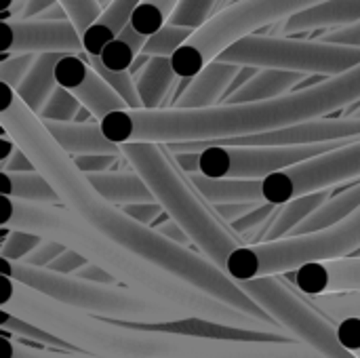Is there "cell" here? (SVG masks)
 Masks as SVG:
<instances>
[{
    "label": "cell",
    "instance_id": "43",
    "mask_svg": "<svg viewBox=\"0 0 360 358\" xmlns=\"http://www.w3.org/2000/svg\"><path fill=\"white\" fill-rule=\"evenodd\" d=\"M325 40L329 42H338V44H350V46H360V21L346 25V27H338L335 32L327 34Z\"/></svg>",
    "mask_w": 360,
    "mask_h": 358
},
{
    "label": "cell",
    "instance_id": "18",
    "mask_svg": "<svg viewBox=\"0 0 360 358\" xmlns=\"http://www.w3.org/2000/svg\"><path fill=\"white\" fill-rule=\"evenodd\" d=\"M91 184L97 188V192L108 198L110 203L122 207V205H135V203H154V194L148 188L146 179L129 165L122 171H103L89 175Z\"/></svg>",
    "mask_w": 360,
    "mask_h": 358
},
{
    "label": "cell",
    "instance_id": "20",
    "mask_svg": "<svg viewBox=\"0 0 360 358\" xmlns=\"http://www.w3.org/2000/svg\"><path fill=\"white\" fill-rule=\"evenodd\" d=\"M308 74L302 72H289V70H274V68H259L257 74L243 84L236 93H232L221 103H251V101H266L276 99L287 93H291L293 87H300V82Z\"/></svg>",
    "mask_w": 360,
    "mask_h": 358
},
{
    "label": "cell",
    "instance_id": "26",
    "mask_svg": "<svg viewBox=\"0 0 360 358\" xmlns=\"http://www.w3.org/2000/svg\"><path fill=\"white\" fill-rule=\"evenodd\" d=\"M148 36H143L141 32H137L133 27V23L129 21L118 36H114L101 51L99 59L103 61V65L112 72H124L131 68V63L137 59V55L141 53L143 44H146Z\"/></svg>",
    "mask_w": 360,
    "mask_h": 358
},
{
    "label": "cell",
    "instance_id": "30",
    "mask_svg": "<svg viewBox=\"0 0 360 358\" xmlns=\"http://www.w3.org/2000/svg\"><path fill=\"white\" fill-rule=\"evenodd\" d=\"M194 34V27L188 25H177V23H165L160 30H156L152 36H148L141 53L150 57H173V53L184 46L190 36Z\"/></svg>",
    "mask_w": 360,
    "mask_h": 358
},
{
    "label": "cell",
    "instance_id": "49",
    "mask_svg": "<svg viewBox=\"0 0 360 358\" xmlns=\"http://www.w3.org/2000/svg\"><path fill=\"white\" fill-rule=\"evenodd\" d=\"M15 2H17V0H2V8H4V11H8Z\"/></svg>",
    "mask_w": 360,
    "mask_h": 358
},
{
    "label": "cell",
    "instance_id": "15",
    "mask_svg": "<svg viewBox=\"0 0 360 358\" xmlns=\"http://www.w3.org/2000/svg\"><path fill=\"white\" fill-rule=\"evenodd\" d=\"M44 127L51 131L53 139L65 150L70 156L80 154H118L120 146L105 137L101 129V120H42Z\"/></svg>",
    "mask_w": 360,
    "mask_h": 358
},
{
    "label": "cell",
    "instance_id": "48",
    "mask_svg": "<svg viewBox=\"0 0 360 358\" xmlns=\"http://www.w3.org/2000/svg\"><path fill=\"white\" fill-rule=\"evenodd\" d=\"M53 4H57V0H25V2H23V13H21V17H23V19L38 17V15H42L44 11H49Z\"/></svg>",
    "mask_w": 360,
    "mask_h": 358
},
{
    "label": "cell",
    "instance_id": "6",
    "mask_svg": "<svg viewBox=\"0 0 360 358\" xmlns=\"http://www.w3.org/2000/svg\"><path fill=\"white\" fill-rule=\"evenodd\" d=\"M0 266L4 276H11L65 306L101 319L127 323H169L190 317L173 304L152 300L120 283H97L76 274H63L4 257H0Z\"/></svg>",
    "mask_w": 360,
    "mask_h": 358
},
{
    "label": "cell",
    "instance_id": "40",
    "mask_svg": "<svg viewBox=\"0 0 360 358\" xmlns=\"http://www.w3.org/2000/svg\"><path fill=\"white\" fill-rule=\"evenodd\" d=\"M68 247H63L61 243L57 241H51V238H42V243L23 260V264H30V266H38V268H46L57 255H61Z\"/></svg>",
    "mask_w": 360,
    "mask_h": 358
},
{
    "label": "cell",
    "instance_id": "21",
    "mask_svg": "<svg viewBox=\"0 0 360 358\" xmlns=\"http://www.w3.org/2000/svg\"><path fill=\"white\" fill-rule=\"evenodd\" d=\"M192 184L211 205L224 203H262L264 179H236V177H207L202 173L190 175Z\"/></svg>",
    "mask_w": 360,
    "mask_h": 358
},
{
    "label": "cell",
    "instance_id": "44",
    "mask_svg": "<svg viewBox=\"0 0 360 358\" xmlns=\"http://www.w3.org/2000/svg\"><path fill=\"white\" fill-rule=\"evenodd\" d=\"M2 171H13V173H27V171H36L34 162L30 160V156L17 146V150L11 154V158L2 165Z\"/></svg>",
    "mask_w": 360,
    "mask_h": 358
},
{
    "label": "cell",
    "instance_id": "3",
    "mask_svg": "<svg viewBox=\"0 0 360 358\" xmlns=\"http://www.w3.org/2000/svg\"><path fill=\"white\" fill-rule=\"evenodd\" d=\"M0 308L101 358H327L304 342H232L137 327L65 306L2 274Z\"/></svg>",
    "mask_w": 360,
    "mask_h": 358
},
{
    "label": "cell",
    "instance_id": "11",
    "mask_svg": "<svg viewBox=\"0 0 360 358\" xmlns=\"http://www.w3.org/2000/svg\"><path fill=\"white\" fill-rule=\"evenodd\" d=\"M360 118L344 116V118H314L297 124H289L274 131L213 139V141H179L167 143L173 152H200L209 146H308L323 143L335 139H359Z\"/></svg>",
    "mask_w": 360,
    "mask_h": 358
},
{
    "label": "cell",
    "instance_id": "34",
    "mask_svg": "<svg viewBox=\"0 0 360 358\" xmlns=\"http://www.w3.org/2000/svg\"><path fill=\"white\" fill-rule=\"evenodd\" d=\"M4 333V331H2ZM2 358H101L84 352H63V350H49V348H38L30 346L21 340H11L8 333H4L2 340Z\"/></svg>",
    "mask_w": 360,
    "mask_h": 358
},
{
    "label": "cell",
    "instance_id": "41",
    "mask_svg": "<svg viewBox=\"0 0 360 358\" xmlns=\"http://www.w3.org/2000/svg\"><path fill=\"white\" fill-rule=\"evenodd\" d=\"M86 264V260L76 253L74 249H65L61 255H57L46 268L49 270H55V272H63V274H76L82 266Z\"/></svg>",
    "mask_w": 360,
    "mask_h": 358
},
{
    "label": "cell",
    "instance_id": "16",
    "mask_svg": "<svg viewBox=\"0 0 360 358\" xmlns=\"http://www.w3.org/2000/svg\"><path fill=\"white\" fill-rule=\"evenodd\" d=\"M240 65L228 63L221 59H213L198 72L194 78L188 80L186 91L173 103L175 108H211L226 99L228 89L238 74Z\"/></svg>",
    "mask_w": 360,
    "mask_h": 358
},
{
    "label": "cell",
    "instance_id": "2",
    "mask_svg": "<svg viewBox=\"0 0 360 358\" xmlns=\"http://www.w3.org/2000/svg\"><path fill=\"white\" fill-rule=\"evenodd\" d=\"M356 101H360V63L323 78L314 87L266 101L217 103L211 108L118 110L101 120V129L118 146L129 141H213L325 118Z\"/></svg>",
    "mask_w": 360,
    "mask_h": 358
},
{
    "label": "cell",
    "instance_id": "4",
    "mask_svg": "<svg viewBox=\"0 0 360 358\" xmlns=\"http://www.w3.org/2000/svg\"><path fill=\"white\" fill-rule=\"evenodd\" d=\"M0 226L11 228V230H25L42 238L57 241L63 247L80 253L86 262L103 268L108 274L116 279V283L141 295H148L152 300L173 304L186 310L190 317L226 323V325H234L243 329L283 333L291 338V333L281 323L264 321L259 317L232 308L207 295L205 291L192 287L190 283H184L181 279L165 272L162 268L146 262L143 257L135 255L133 251L118 245L110 236L101 234L95 226L78 217L65 205L27 203V200H17L11 196H2Z\"/></svg>",
    "mask_w": 360,
    "mask_h": 358
},
{
    "label": "cell",
    "instance_id": "42",
    "mask_svg": "<svg viewBox=\"0 0 360 358\" xmlns=\"http://www.w3.org/2000/svg\"><path fill=\"white\" fill-rule=\"evenodd\" d=\"M264 203V200H262ZM262 203H251V200H247V203H224V205H213L215 209H217V213L228 222V224H234L236 219H240L243 215H247L249 211H253L257 205H262Z\"/></svg>",
    "mask_w": 360,
    "mask_h": 358
},
{
    "label": "cell",
    "instance_id": "5",
    "mask_svg": "<svg viewBox=\"0 0 360 358\" xmlns=\"http://www.w3.org/2000/svg\"><path fill=\"white\" fill-rule=\"evenodd\" d=\"M120 152L146 179L169 217L186 230L190 243L215 266L226 270L228 257L247 243L198 192L190 175L179 169L171 148L160 141H129L120 143Z\"/></svg>",
    "mask_w": 360,
    "mask_h": 358
},
{
    "label": "cell",
    "instance_id": "39",
    "mask_svg": "<svg viewBox=\"0 0 360 358\" xmlns=\"http://www.w3.org/2000/svg\"><path fill=\"white\" fill-rule=\"evenodd\" d=\"M122 209L135 217L137 222L146 224V226H156L160 219L167 217V211L162 209V205L158 200L154 203H135V205H122Z\"/></svg>",
    "mask_w": 360,
    "mask_h": 358
},
{
    "label": "cell",
    "instance_id": "24",
    "mask_svg": "<svg viewBox=\"0 0 360 358\" xmlns=\"http://www.w3.org/2000/svg\"><path fill=\"white\" fill-rule=\"evenodd\" d=\"M360 207V179H356L350 188H346L344 192L329 196L314 213H310L289 236H297V234H310V232H319L325 228H331L340 222H344L350 213H354Z\"/></svg>",
    "mask_w": 360,
    "mask_h": 358
},
{
    "label": "cell",
    "instance_id": "8",
    "mask_svg": "<svg viewBox=\"0 0 360 358\" xmlns=\"http://www.w3.org/2000/svg\"><path fill=\"white\" fill-rule=\"evenodd\" d=\"M238 285L297 342L308 344L327 358H359L340 342L338 325L312 302H306L289 285H285L278 274L238 281Z\"/></svg>",
    "mask_w": 360,
    "mask_h": 358
},
{
    "label": "cell",
    "instance_id": "36",
    "mask_svg": "<svg viewBox=\"0 0 360 358\" xmlns=\"http://www.w3.org/2000/svg\"><path fill=\"white\" fill-rule=\"evenodd\" d=\"M276 209H278V205H272V203L264 200L262 205H257L253 211H249L247 215H243L240 219H236V222L230 224V226L245 238V243H249V236L255 238V230L262 228V226H266V224L274 217ZM251 243H253V241H251Z\"/></svg>",
    "mask_w": 360,
    "mask_h": 358
},
{
    "label": "cell",
    "instance_id": "23",
    "mask_svg": "<svg viewBox=\"0 0 360 358\" xmlns=\"http://www.w3.org/2000/svg\"><path fill=\"white\" fill-rule=\"evenodd\" d=\"M331 196V188L327 190H319V192H310V194H304V196H297V198H291L287 200L285 205H278L274 217L270 219V226L266 228L264 236L259 243H266V241H278V238H285L289 236L310 213H314L327 198Z\"/></svg>",
    "mask_w": 360,
    "mask_h": 358
},
{
    "label": "cell",
    "instance_id": "19",
    "mask_svg": "<svg viewBox=\"0 0 360 358\" xmlns=\"http://www.w3.org/2000/svg\"><path fill=\"white\" fill-rule=\"evenodd\" d=\"M63 55H70V53H63V51H46V53H38L36 55V61L34 65L30 68V72L25 74V78L21 80V84L15 89L17 95L23 99V103L40 114L42 108L46 106L49 97L53 95L55 87H57V76H55V68L59 63V59ZM74 55V53H72Z\"/></svg>",
    "mask_w": 360,
    "mask_h": 358
},
{
    "label": "cell",
    "instance_id": "14",
    "mask_svg": "<svg viewBox=\"0 0 360 358\" xmlns=\"http://www.w3.org/2000/svg\"><path fill=\"white\" fill-rule=\"evenodd\" d=\"M293 285L304 295H321L333 291H360V257H338L310 262L293 270Z\"/></svg>",
    "mask_w": 360,
    "mask_h": 358
},
{
    "label": "cell",
    "instance_id": "47",
    "mask_svg": "<svg viewBox=\"0 0 360 358\" xmlns=\"http://www.w3.org/2000/svg\"><path fill=\"white\" fill-rule=\"evenodd\" d=\"M344 346L360 358V321H352L346 329H344Z\"/></svg>",
    "mask_w": 360,
    "mask_h": 358
},
{
    "label": "cell",
    "instance_id": "33",
    "mask_svg": "<svg viewBox=\"0 0 360 358\" xmlns=\"http://www.w3.org/2000/svg\"><path fill=\"white\" fill-rule=\"evenodd\" d=\"M219 0H179L177 8L171 15V23L188 25V27H200L205 21H209L215 13Z\"/></svg>",
    "mask_w": 360,
    "mask_h": 358
},
{
    "label": "cell",
    "instance_id": "46",
    "mask_svg": "<svg viewBox=\"0 0 360 358\" xmlns=\"http://www.w3.org/2000/svg\"><path fill=\"white\" fill-rule=\"evenodd\" d=\"M173 158L179 165V169L186 171L188 175L200 173V152H173Z\"/></svg>",
    "mask_w": 360,
    "mask_h": 358
},
{
    "label": "cell",
    "instance_id": "45",
    "mask_svg": "<svg viewBox=\"0 0 360 358\" xmlns=\"http://www.w3.org/2000/svg\"><path fill=\"white\" fill-rule=\"evenodd\" d=\"M154 228H156L160 234H165L167 238H171V241H175V243H179V245H190V238H188L186 230H184L175 219H171V217H167L165 222L156 224Z\"/></svg>",
    "mask_w": 360,
    "mask_h": 358
},
{
    "label": "cell",
    "instance_id": "13",
    "mask_svg": "<svg viewBox=\"0 0 360 358\" xmlns=\"http://www.w3.org/2000/svg\"><path fill=\"white\" fill-rule=\"evenodd\" d=\"M55 76L57 84L68 89L97 120L129 108L120 93L80 55H63L55 68Z\"/></svg>",
    "mask_w": 360,
    "mask_h": 358
},
{
    "label": "cell",
    "instance_id": "38",
    "mask_svg": "<svg viewBox=\"0 0 360 358\" xmlns=\"http://www.w3.org/2000/svg\"><path fill=\"white\" fill-rule=\"evenodd\" d=\"M72 158L82 173L93 175V173L110 171L122 156H118V154H80V156H72Z\"/></svg>",
    "mask_w": 360,
    "mask_h": 358
},
{
    "label": "cell",
    "instance_id": "50",
    "mask_svg": "<svg viewBox=\"0 0 360 358\" xmlns=\"http://www.w3.org/2000/svg\"><path fill=\"white\" fill-rule=\"evenodd\" d=\"M350 116H359V118H360V108H356V110H354V112H352Z\"/></svg>",
    "mask_w": 360,
    "mask_h": 358
},
{
    "label": "cell",
    "instance_id": "12",
    "mask_svg": "<svg viewBox=\"0 0 360 358\" xmlns=\"http://www.w3.org/2000/svg\"><path fill=\"white\" fill-rule=\"evenodd\" d=\"M46 51H63L74 53L86 59L84 42L76 25L63 19H2V42L0 53L2 57L21 55V53H46Z\"/></svg>",
    "mask_w": 360,
    "mask_h": 358
},
{
    "label": "cell",
    "instance_id": "35",
    "mask_svg": "<svg viewBox=\"0 0 360 358\" xmlns=\"http://www.w3.org/2000/svg\"><path fill=\"white\" fill-rule=\"evenodd\" d=\"M68 19L76 25V30L80 32V36H84V32L101 17L103 13V4L99 0H57Z\"/></svg>",
    "mask_w": 360,
    "mask_h": 358
},
{
    "label": "cell",
    "instance_id": "17",
    "mask_svg": "<svg viewBox=\"0 0 360 358\" xmlns=\"http://www.w3.org/2000/svg\"><path fill=\"white\" fill-rule=\"evenodd\" d=\"M360 21V0H323L283 21L285 34L323 27H346Z\"/></svg>",
    "mask_w": 360,
    "mask_h": 358
},
{
    "label": "cell",
    "instance_id": "32",
    "mask_svg": "<svg viewBox=\"0 0 360 358\" xmlns=\"http://www.w3.org/2000/svg\"><path fill=\"white\" fill-rule=\"evenodd\" d=\"M42 243V236L25 232V230H11L2 228V245H0V257L23 262L38 245Z\"/></svg>",
    "mask_w": 360,
    "mask_h": 358
},
{
    "label": "cell",
    "instance_id": "31",
    "mask_svg": "<svg viewBox=\"0 0 360 358\" xmlns=\"http://www.w3.org/2000/svg\"><path fill=\"white\" fill-rule=\"evenodd\" d=\"M82 108L84 106L68 89L57 84L53 95L49 97L46 106L42 108V112L38 116L42 120H63V122H68V120H76V116L80 114Z\"/></svg>",
    "mask_w": 360,
    "mask_h": 358
},
{
    "label": "cell",
    "instance_id": "1",
    "mask_svg": "<svg viewBox=\"0 0 360 358\" xmlns=\"http://www.w3.org/2000/svg\"><path fill=\"white\" fill-rule=\"evenodd\" d=\"M0 127L30 156L34 167L51 181L63 205L95 226L101 234L110 236L146 262L162 268L165 272L181 279L184 283L205 291L207 295L247 314L276 323L240 289V285L226 270L215 266L200 251H192L188 245H179L167 238L156 228L137 222L122 207L103 198L91 184L89 175L82 173L74 158L53 139L42 118L32 112L8 84H2Z\"/></svg>",
    "mask_w": 360,
    "mask_h": 358
},
{
    "label": "cell",
    "instance_id": "28",
    "mask_svg": "<svg viewBox=\"0 0 360 358\" xmlns=\"http://www.w3.org/2000/svg\"><path fill=\"white\" fill-rule=\"evenodd\" d=\"M308 298L335 325L346 319H360V291H333Z\"/></svg>",
    "mask_w": 360,
    "mask_h": 358
},
{
    "label": "cell",
    "instance_id": "9",
    "mask_svg": "<svg viewBox=\"0 0 360 358\" xmlns=\"http://www.w3.org/2000/svg\"><path fill=\"white\" fill-rule=\"evenodd\" d=\"M352 139L308 146H209L200 150V173L207 177L266 179L287 167L342 148Z\"/></svg>",
    "mask_w": 360,
    "mask_h": 358
},
{
    "label": "cell",
    "instance_id": "37",
    "mask_svg": "<svg viewBox=\"0 0 360 358\" xmlns=\"http://www.w3.org/2000/svg\"><path fill=\"white\" fill-rule=\"evenodd\" d=\"M34 61H36V53H21V55L2 57V61H0V82L17 89L21 84V80L25 78V74L30 72V68L34 65Z\"/></svg>",
    "mask_w": 360,
    "mask_h": 358
},
{
    "label": "cell",
    "instance_id": "7",
    "mask_svg": "<svg viewBox=\"0 0 360 358\" xmlns=\"http://www.w3.org/2000/svg\"><path fill=\"white\" fill-rule=\"evenodd\" d=\"M215 59L253 65V68H274L302 74H323L335 76L360 63V46L338 44L329 40H300L283 36H257L247 34L232 42Z\"/></svg>",
    "mask_w": 360,
    "mask_h": 358
},
{
    "label": "cell",
    "instance_id": "29",
    "mask_svg": "<svg viewBox=\"0 0 360 358\" xmlns=\"http://www.w3.org/2000/svg\"><path fill=\"white\" fill-rule=\"evenodd\" d=\"M177 4H179V0H141L135 6L129 21L143 36H152L156 30H160L165 23H169Z\"/></svg>",
    "mask_w": 360,
    "mask_h": 358
},
{
    "label": "cell",
    "instance_id": "22",
    "mask_svg": "<svg viewBox=\"0 0 360 358\" xmlns=\"http://www.w3.org/2000/svg\"><path fill=\"white\" fill-rule=\"evenodd\" d=\"M177 78L179 76L173 68L171 57H150V61L135 78L141 108L148 110L165 108V101L173 93Z\"/></svg>",
    "mask_w": 360,
    "mask_h": 358
},
{
    "label": "cell",
    "instance_id": "25",
    "mask_svg": "<svg viewBox=\"0 0 360 358\" xmlns=\"http://www.w3.org/2000/svg\"><path fill=\"white\" fill-rule=\"evenodd\" d=\"M2 181V196H11L17 200H27V203H53V205H63L61 196L57 190L51 186V181L36 169L27 173H13V171H2L0 173Z\"/></svg>",
    "mask_w": 360,
    "mask_h": 358
},
{
    "label": "cell",
    "instance_id": "27",
    "mask_svg": "<svg viewBox=\"0 0 360 358\" xmlns=\"http://www.w3.org/2000/svg\"><path fill=\"white\" fill-rule=\"evenodd\" d=\"M0 329L25 344H34L38 348H51V350H63V352H74V348L61 340L59 335L42 329L40 325L27 321V319H21L8 310H2L0 308Z\"/></svg>",
    "mask_w": 360,
    "mask_h": 358
},
{
    "label": "cell",
    "instance_id": "10",
    "mask_svg": "<svg viewBox=\"0 0 360 358\" xmlns=\"http://www.w3.org/2000/svg\"><path fill=\"white\" fill-rule=\"evenodd\" d=\"M356 179H360V137L327 154L268 175L264 179V198L272 205H285L291 198Z\"/></svg>",
    "mask_w": 360,
    "mask_h": 358
}]
</instances>
